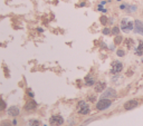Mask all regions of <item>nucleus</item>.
I'll list each match as a JSON object with an SVG mask.
<instances>
[{
    "label": "nucleus",
    "instance_id": "nucleus-1",
    "mask_svg": "<svg viewBox=\"0 0 143 126\" xmlns=\"http://www.w3.org/2000/svg\"><path fill=\"white\" fill-rule=\"evenodd\" d=\"M121 29H122L124 32H129L131 30L134 29V22H132V21L130 19H127V18H124V19L121 21Z\"/></svg>",
    "mask_w": 143,
    "mask_h": 126
},
{
    "label": "nucleus",
    "instance_id": "nucleus-2",
    "mask_svg": "<svg viewBox=\"0 0 143 126\" xmlns=\"http://www.w3.org/2000/svg\"><path fill=\"white\" fill-rule=\"evenodd\" d=\"M77 113L81 115H86L90 113V105H87V103H85L84 100H81L77 105Z\"/></svg>",
    "mask_w": 143,
    "mask_h": 126
},
{
    "label": "nucleus",
    "instance_id": "nucleus-3",
    "mask_svg": "<svg viewBox=\"0 0 143 126\" xmlns=\"http://www.w3.org/2000/svg\"><path fill=\"white\" fill-rule=\"evenodd\" d=\"M111 105H112L111 99H107V98H102V99L96 104V108L98 110H104L106 108H108Z\"/></svg>",
    "mask_w": 143,
    "mask_h": 126
},
{
    "label": "nucleus",
    "instance_id": "nucleus-4",
    "mask_svg": "<svg viewBox=\"0 0 143 126\" xmlns=\"http://www.w3.org/2000/svg\"><path fill=\"white\" fill-rule=\"evenodd\" d=\"M49 123H50V126H59L64 123V118L59 115H54L50 117Z\"/></svg>",
    "mask_w": 143,
    "mask_h": 126
},
{
    "label": "nucleus",
    "instance_id": "nucleus-5",
    "mask_svg": "<svg viewBox=\"0 0 143 126\" xmlns=\"http://www.w3.org/2000/svg\"><path fill=\"white\" fill-rule=\"evenodd\" d=\"M122 69H123V65H122L121 61H117V60L113 61V64H112V68H111L112 74H118V73L122 72Z\"/></svg>",
    "mask_w": 143,
    "mask_h": 126
},
{
    "label": "nucleus",
    "instance_id": "nucleus-6",
    "mask_svg": "<svg viewBox=\"0 0 143 126\" xmlns=\"http://www.w3.org/2000/svg\"><path fill=\"white\" fill-rule=\"evenodd\" d=\"M116 91L112 88H107L105 91H103V95H102V98H116Z\"/></svg>",
    "mask_w": 143,
    "mask_h": 126
},
{
    "label": "nucleus",
    "instance_id": "nucleus-7",
    "mask_svg": "<svg viewBox=\"0 0 143 126\" xmlns=\"http://www.w3.org/2000/svg\"><path fill=\"white\" fill-rule=\"evenodd\" d=\"M134 31L139 35H143V22L141 20L134 21Z\"/></svg>",
    "mask_w": 143,
    "mask_h": 126
},
{
    "label": "nucleus",
    "instance_id": "nucleus-8",
    "mask_svg": "<svg viewBox=\"0 0 143 126\" xmlns=\"http://www.w3.org/2000/svg\"><path fill=\"white\" fill-rule=\"evenodd\" d=\"M139 105V102L135 99H132V100H129V102H126L125 104H124V108H125L126 110H130V109H133L135 108L136 106Z\"/></svg>",
    "mask_w": 143,
    "mask_h": 126
},
{
    "label": "nucleus",
    "instance_id": "nucleus-9",
    "mask_svg": "<svg viewBox=\"0 0 143 126\" xmlns=\"http://www.w3.org/2000/svg\"><path fill=\"white\" fill-rule=\"evenodd\" d=\"M8 115L10 116H18L19 115V108L17 106H11L10 108L8 109Z\"/></svg>",
    "mask_w": 143,
    "mask_h": 126
},
{
    "label": "nucleus",
    "instance_id": "nucleus-10",
    "mask_svg": "<svg viewBox=\"0 0 143 126\" xmlns=\"http://www.w3.org/2000/svg\"><path fill=\"white\" fill-rule=\"evenodd\" d=\"M36 107H37V104H36V102H34V100H30V102H28V103L26 104L25 109H26V110H28V112H30V110L35 109Z\"/></svg>",
    "mask_w": 143,
    "mask_h": 126
},
{
    "label": "nucleus",
    "instance_id": "nucleus-11",
    "mask_svg": "<svg viewBox=\"0 0 143 126\" xmlns=\"http://www.w3.org/2000/svg\"><path fill=\"white\" fill-rule=\"evenodd\" d=\"M105 87H106V85H105V83H97V84L95 85V90L97 91V93H103V90L105 89Z\"/></svg>",
    "mask_w": 143,
    "mask_h": 126
},
{
    "label": "nucleus",
    "instance_id": "nucleus-12",
    "mask_svg": "<svg viewBox=\"0 0 143 126\" xmlns=\"http://www.w3.org/2000/svg\"><path fill=\"white\" fill-rule=\"evenodd\" d=\"M135 54H136V55H139V56L143 55V41H142V40H140V41H139V47L136 48Z\"/></svg>",
    "mask_w": 143,
    "mask_h": 126
},
{
    "label": "nucleus",
    "instance_id": "nucleus-13",
    "mask_svg": "<svg viewBox=\"0 0 143 126\" xmlns=\"http://www.w3.org/2000/svg\"><path fill=\"white\" fill-rule=\"evenodd\" d=\"M94 83H95V79H94L92 76H87V77L85 78V84L87 86H92V85H94Z\"/></svg>",
    "mask_w": 143,
    "mask_h": 126
},
{
    "label": "nucleus",
    "instance_id": "nucleus-14",
    "mask_svg": "<svg viewBox=\"0 0 143 126\" xmlns=\"http://www.w3.org/2000/svg\"><path fill=\"white\" fill-rule=\"evenodd\" d=\"M123 40V38H122V36H120V35H116V37L114 38V44L115 45H120L121 42H122Z\"/></svg>",
    "mask_w": 143,
    "mask_h": 126
},
{
    "label": "nucleus",
    "instance_id": "nucleus-15",
    "mask_svg": "<svg viewBox=\"0 0 143 126\" xmlns=\"http://www.w3.org/2000/svg\"><path fill=\"white\" fill-rule=\"evenodd\" d=\"M28 126H40V122L37 121V119H32V121L29 122Z\"/></svg>",
    "mask_w": 143,
    "mask_h": 126
},
{
    "label": "nucleus",
    "instance_id": "nucleus-16",
    "mask_svg": "<svg viewBox=\"0 0 143 126\" xmlns=\"http://www.w3.org/2000/svg\"><path fill=\"white\" fill-rule=\"evenodd\" d=\"M125 45H126V47L127 48H132L133 47V39H126V40H125Z\"/></svg>",
    "mask_w": 143,
    "mask_h": 126
},
{
    "label": "nucleus",
    "instance_id": "nucleus-17",
    "mask_svg": "<svg viewBox=\"0 0 143 126\" xmlns=\"http://www.w3.org/2000/svg\"><path fill=\"white\" fill-rule=\"evenodd\" d=\"M6 107H7V104H6V102L0 98V112H1V110H5Z\"/></svg>",
    "mask_w": 143,
    "mask_h": 126
},
{
    "label": "nucleus",
    "instance_id": "nucleus-18",
    "mask_svg": "<svg viewBox=\"0 0 143 126\" xmlns=\"http://www.w3.org/2000/svg\"><path fill=\"white\" fill-rule=\"evenodd\" d=\"M111 32L113 33V35H118V33H120V28H118V27H113V28H112V30H111Z\"/></svg>",
    "mask_w": 143,
    "mask_h": 126
},
{
    "label": "nucleus",
    "instance_id": "nucleus-19",
    "mask_svg": "<svg viewBox=\"0 0 143 126\" xmlns=\"http://www.w3.org/2000/svg\"><path fill=\"white\" fill-rule=\"evenodd\" d=\"M100 21H101L103 25H106V24H107V17H106V16H102L101 18H100Z\"/></svg>",
    "mask_w": 143,
    "mask_h": 126
},
{
    "label": "nucleus",
    "instance_id": "nucleus-20",
    "mask_svg": "<svg viewBox=\"0 0 143 126\" xmlns=\"http://www.w3.org/2000/svg\"><path fill=\"white\" fill-rule=\"evenodd\" d=\"M0 126H13V125H11V123L9 121H2L0 123Z\"/></svg>",
    "mask_w": 143,
    "mask_h": 126
},
{
    "label": "nucleus",
    "instance_id": "nucleus-21",
    "mask_svg": "<svg viewBox=\"0 0 143 126\" xmlns=\"http://www.w3.org/2000/svg\"><path fill=\"white\" fill-rule=\"evenodd\" d=\"M116 55L118 57H123L125 54H124V50H122V49H118V50L116 51Z\"/></svg>",
    "mask_w": 143,
    "mask_h": 126
},
{
    "label": "nucleus",
    "instance_id": "nucleus-22",
    "mask_svg": "<svg viewBox=\"0 0 143 126\" xmlns=\"http://www.w3.org/2000/svg\"><path fill=\"white\" fill-rule=\"evenodd\" d=\"M109 32H111V30H109L108 28H105L104 30H103V33H104V35H109Z\"/></svg>",
    "mask_w": 143,
    "mask_h": 126
},
{
    "label": "nucleus",
    "instance_id": "nucleus-23",
    "mask_svg": "<svg viewBox=\"0 0 143 126\" xmlns=\"http://www.w3.org/2000/svg\"><path fill=\"white\" fill-rule=\"evenodd\" d=\"M135 10H136V7H135V6H131V7L129 8V11H132V12H133V11H135Z\"/></svg>",
    "mask_w": 143,
    "mask_h": 126
},
{
    "label": "nucleus",
    "instance_id": "nucleus-24",
    "mask_svg": "<svg viewBox=\"0 0 143 126\" xmlns=\"http://www.w3.org/2000/svg\"><path fill=\"white\" fill-rule=\"evenodd\" d=\"M98 10H100V11H105V9L102 8V6H98Z\"/></svg>",
    "mask_w": 143,
    "mask_h": 126
},
{
    "label": "nucleus",
    "instance_id": "nucleus-25",
    "mask_svg": "<svg viewBox=\"0 0 143 126\" xmlns=\"http://www.w3.org/2000/svg\"><path fill=\"white\" fill-rule=\"evenodd\" d=\"M90 99L92 100V102H94V100H95V96H94V97H93V96H91V97H90Z\"/></svg>",
    "mask_w": 143,
    "mask_h": 126
},
{
    "label": "nucleus",
    "instance_id": "nucleus-26",
    "mask_svg": "<svg viewBox=\"0 0 143 126\" xmlns=\"http://www.w3.org/2000/svg\"><path fill=\"white\" fill-rule=\"evenodd\" d=\"M125 7H126V6H125V5H122V6H121V7H120V8H121V9H124V8H125Z\"/></svg>",
    "mask_w": 143,
    "mask_h": 126
}]
</instances>
